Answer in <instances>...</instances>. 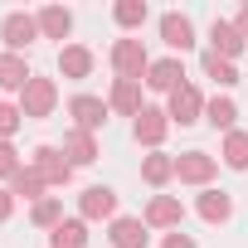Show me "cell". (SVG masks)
<instances>
[{"instance_id": "cell-22", "label": "cell", "mask_w": 248, "mask_h": 248, "mask_svg": "<svg viewBox=\"0 0 248 248\" xmlns=\"http://www.w3.org/2000/svg\"><path fill=\"white\" fill-rule=\"evenodd\" d=\"M204 117H209V127H219V132H233V117H238V107H233V97H214V102L204 107Z\"/></svg>"}, {"instance_id": "cell-1", "label": "cell", "mask_w": 248, "mask_h": 248, "mask_svg": "<svg viewBox=\"0 0 248 248\" xmlns=\"http://www.w3.org/2000/svg\"><path fill=\"white\" fill-rule=\"evenodd\" d=\"M112 68L122 73V78H141L146 68H151V59H146V49H141V39H117L112 44Z\"/></svg>"}, {"instance_id": "cell-33", "label": "cell", "mask_w": 248, "mask_h": 248, "mask_svg": "<svg viewBox=\"0 0 248 248\" xmlns=\"http://www.w3.org/2000/svg\"><path fill=\"white\" fill-rule=\"evenodd\" d=\"M233 30H238V39H243V44H248V5H243V10H238V25H233Z\"/></svg>"}, {"instance_id": "cell-17", "label": "cell", "mask_w": 248, "mask_h": 248, "mask_svg": "<svg viewBox=\"0 0 248 248\" xmlns=\"http://www.w3.org/2000/svg\"><path fill=\"white\" fill-rule=\"evenodd\" d=\"M30 63L20 54H0V88H30Z\"/></svg>"}, {"instance_id": "cell-31", "label": "cell", "mask_w": 248, "mask_h": 248, "mask_svg": "<svg viewBox=\"0 0 248 248\" xmlns=\"http://www.w3.org/2000/svg\"><path fill=\"white\" fill-rule=\"evenodd\" d=\"M15 214V190H0V219Z\"/></svg>"}, {"instance_id": "cell-18", "label": "cell", "mask_w": 248, "mask_h": 248, "mask_svg": "<svg viewBox=\"0 0 248 248\" xmlns=\"http://www.w3.org/2000/svg\"><path fill=\"white\" fill-rule=\"evenodd\" d=\"M68 30H73V15H68V10H59V5L39 10V34H49V39H68Z\"/></svg>"}, {"instance_id": "cell-23", "label": "cell", "mask_w": 248, "mask_h": 248, "mask_svg": "<svg viewBox=\"0 0 248 248\" xmlns=\"http://www.w3.org/2000/svg\"><path fill=\"white\" fill-rule=\"evenodd\" d=\"M204 73H209V78H214V83H219V88H233V83H238V68H233V63H229V59H219V54H214V49H209V54H204Z\"/></svg>"}, {"instance_id": "cell-13", "label": "cell", "mask_w": 248, "mask_h": 248, "mask_svg": "<svg viewBox=\"0 0 248 248\" xmlns=\"http://www.w3.org/2000/svg\"><path fill=\"white\" fill-rule=\"evenodd\" d=\"M112 248H146V224L141 219H112Z\"/></svg>"}, {"instance_id": "cell-11", "label": "cell", "mask_w": 248, "mask_h": 248, "mask_svg": "<svg viewBox=\"0 0 248 248\" xmlns=\"http://www.w3.org/2000/svg\"><path fill=\"white\" fill-rule=\"evenodd\" d=\"M209 39H214V54L229 59V63L243 54V39H238V30H233L229 20H214V25H209Z\"/></svg>"}, {"instance_id": "cell-14", "label": "cell", "mask_w": 248, "mask_h": 248, "mask_svg": "<svg viewBox=\"0 0 248 248\" xmlns=\"http://www.w3.org/2000/svg\"><path fill=\"white\" fill-rule=\"evenodd\" d=\"M59 73H63V78H88V73H93V49L68 44V49L59 54Z\"/></svg>"}, {"instance_id": "cell-12", "label": "cell", "mask_w": 248, "mask_h": 248, "mask_svg": "<svg viewBox=\"0 0 248 248\" xmlns=\"http://www.w3.org/2000/svg\"><path fill=\"white\" fill-rule=\"evenodd\" d=\"M180 78H185L180 59H161V63H151V68H146V83H151L156 93H175V88H180Z\"/></svg>"}, {"instance_id": "cell-2", "label": "cell", "mask_w": 248, "mask_h": 248, "mask_svg": "<svg viewBox=\"0 0 248 248\" xmlns=\"http://www.w3.org/2000/svg\"><path fill=\"white\" fill-rule=\"evenodd\" d=\"M54 102H59V88H54L49 78H30L20 112H25V117H49V112H54Z\"/></svg>"}, {"instance_id": "cell-4", "label": "cell", "mask_w": 248, "mask_h": 248, "mask_svg": "<svg viewBox=\"0 0 248 248\" xmlns=\"http://www.w3.org/2000/svg\"><path fill=\"white\" fill-rule=\"evenodd\" d=\"M0 39H5L10 49H30L39 39V20L34 15H5V25H0Z\"/></svg>"}, {"instance_id": "cell-32", "label": "cell", "mask_w": 248, "mask_h": 248, "mask_svg": "<svg viewBox=\"0 0 248 248\" xmlns=\"http://www.w3.org/2000/svg\"><path fill=\"white\" fill-rule=\"evenodd\" d=\"M166 248H195L190 233H166Z\"/></svg>"}, {"instance_id": "cell-30", "label": "cell", "mask_w": 248, "mask_h": 248, "mask_svg": "<svg viewBox=\"0 0 248 248\" xmlns=\"http://www.w3.org/2000/svg\"><path fill=\"white\" fill-rule=\"evenodd\" d=\"M20 170H25V166L15 161V146H10V141H0V175H10V180H15Z\"/></svg>"}, {"instance_id": "cell-10", "label": "cell", "mask_w": 248, "mask_h": 248, "mask_svg": "<svg viewBox=\"0 0 248 248\" xmlns=\"http://www.w3.org/2000/svg\"><path fill=\"white\" fill-rule=\"evenodd\" d=\"M166 127H170V112H156V107H141V117H137V141H146V146H161Z\"/></svg>"}, {"instance_id": "cell-25", "label": "cell", "mask_w": 248, "mask_h": 248, "mask_svg": "<svg viewBox=\"0 0 248 248\" xmlns=\"http://www.w3.org/2000/svg\"><path fill=\"white\" fill-rule=\"evenodd\" d=\"M224 166L248 170V132H229V141H224Z\"/></svg>"}, {"instance_id": "cell-16", "label": "cell", "mask_w": 248, "mask_h": 248, "mask_svg": "<svg viewBox=\"0 0 248 248\" xmlns=\"http://www.w3.org/2000/svg\"><path fill=\"white\" fill-rule=\"evenodd\" d=\"M107 107L127 112V117H141V88H137L132 78H117V83H112V102H107Z\"/></svg>"}, {"instance_id": "cell-9", "label": "cell", "mask_w": 248, "mask_h": 248, "mask_svg": "<svg viewBox=\"0 0 248 248\" xmlns=\"http://www.w3.org/2000/svg\"><path fill=\"white\" fill-rule=\"evenodd\" d=\"M78 209H83V219H107V214H117V195L107 185H93V190H83Z\"/></svg>"}, {"instance_id": "cell-19", "label": "cell", "mask_w": 248, "mask_h": 248, "mask_svg": "<svg viewBox=\"0 0 248 248\" xmlns=\"http://www.w3.org/2000/svg\"><path fill=\"white\" fill-rule=\"evenodd\" d=\"M200 214H204L209 224H224V219L233 214V200H229L224 190H204V195H200Z\"/></svg>"}, {"instance_id": "cell-7", "label": "cell", "mask_w": 248, "mask_h": 248, "mask_svg": "<svg viewBox=\"0 0 248 248\" xmlns=\"http://www.w3.org/2000/svg\"><path fill=\"white\" fill-rule=\"evenodd\" d=\"M175 175H180L185 185H204V180L214 175V156H204V151H185V156L175 161Z\"/></svg>"}, {"instance_id": "cell-15", "label": "cell", "mask_w": 248, "mask_h": 248, "mask_svg": "<svg viewBox=\"0 0 248 248\" xmlns=\"http://www.w3.org/2000/svg\"><path fill=\"white\" fill-rule=\"evenodd\" d=\"M180 200L175 195H156L151 204H146V224H156V229H170V224H180Z\"/></svg>"}, {"instance_id": "cell-29", "label": "cell", "mask_w": 248, "mask_h": 248, "mask_svg": "<svg viewBox=\"0 0 248 248\" xmlns=\"http://www.w3.org/2000/svg\"><path fill=\"white\" fill-rule=\"evenodd\" d=\"M20 122H25V112L20 107H10V102H0V141H5L15 127H20Z\"/></svg>"}, {"instance_id": "cell-5", "label": "cell", "mask_w": 248, "mask_h": 248, "mask_svg": "<svg viewBox=\"0 0 248 248\" xmlns=\"http://www.w3.org/2000/svg\"><path fill=\"white\" fill-rule=\"evenodd\" d=\"M200 112H204V102H200V88L180 83V88L170 93V122H180V127H190V122H200Z\"/></svg>"}, {"instance_id": "cell-20", "label": "cell", "mask_w": 248, "mask_h": 248, "mask_svg": "<svg viewBox=\"0 0 248 248\" xmlns=\"http://www.w3.org/2000/svg\"><path fill=\"white\" fill-rule=\"evenodd\" d=\"M63 156H68V166H88V161L97 156V146H93V137H88V132H68Z\"/></svg>"}, {"instance_id": "cell-24", "label": "cell", "mask_w": 248, "mask_h": 248, "mask_svg": "<svg viewBox=\"0 0 248 248\" xmlns=\"http://www.w3.org/2000/svg\"><path fill=\"white\" fill-rule=\"evenodd\" d=\"M141 175H146V185H166V180L175 175V161L156 151V156H146V161H141Z\"/></svg>"}, {"instance_id": "cell-26", "label": "cell", "mask_w": 248, "mask_h": 248, "mask_svg": "<svg viewBox=\"0 0 248 248\" xmlns=\"http://www.w3.org/2000/svg\"><path fill=\"white\" fill-rule=\"evenodd\" d=\"M30 219H34L39 229H59V224H63V200H54V195H49V200H39Z\"/></svg>"}, {"instance_id": "cell-27", "label": "cell", "mask_w": 248, "mask_h": 248, "mask_svg": "<svg viewBox=\"0 0 248 248\" xmlns=\"http://www.w3.org/2000/svg\"><path fill=\"white\" fill-rule=\"evenodd\" d=\"M112 15H117V25H122V30H137V25H146V5H141V0H122V5H117Z\"/></svg>"}, {"instance_id": "cell-3", "label": "cell", "mask_w": 248, "mask_h": 248, "mask_svg": "<svg viewBox=\"0 0 248 248\" xmlns=\"http://www.w3.org/2000/svg\"><path fill=\"white\" fill-rule=\"evenodd\" d=\"M68 112L78 117V132H88V137L107 122V102H102V97H88V93H78V97L68 102Z\"/></svg>"}, {"instance_id": "cell-6", "label": "cell", "mask_w": 248, "mask_h": 248, "mask_svg": "<svg viewBox=\"0 0 248 248\" xmlns=\"http://www.w3.org/2000/svg\"><path fill=\"white\" fill-rule=\"evenodd\" d=\"M34 170L44 175V185H68V175H73V166H68L63 151H54V146H39V151H34Z\"/></svg>"}, {"instance_id": "cell-8", "label": "cell", "mask_w": 248, "mask_h": 248, "mask_svg": "<svg viewBox=\"0 0 248 248\" xmlns=\"http://www.w3.org/2000/svg\"><path fill=\"white\" fill-rule=\"evenodd\" d=\"M161 39H166L170 49H180V54H185V49L195 44V25H190L185 15H175V10H170V15H161Z\"/></svg>"}, {"instance_id": "cell-28", "label": "cell", "mask_w": 248, "mask_h": 248, "mask_svg": "<svg viewBox=\"0 0 248 248\" xmlns=\"http://www.w3.org/2000/svg\"><path fill=\"white\" fill-rule=\"evenodd\" d=\"M10 185H15V195H25V200H34V195L44 190V175H39L34 166H25V170H20V175L10 180Z\"/></svg>"}, {"instance_id": "cell-21", "label": "cell", "mask_w": 248, "mask_h": 248, "mask_svg": "<svg viewBox=\"0 0 248 248\" xmlns=\"http://www.w3.org/2000/svg\"><path fill=\"white\" fill-rule=\"evenodd\" d=\"M49 238H54V248H83V243H88V224H83V219H63Z\"/></svg>"}]
</instances>
